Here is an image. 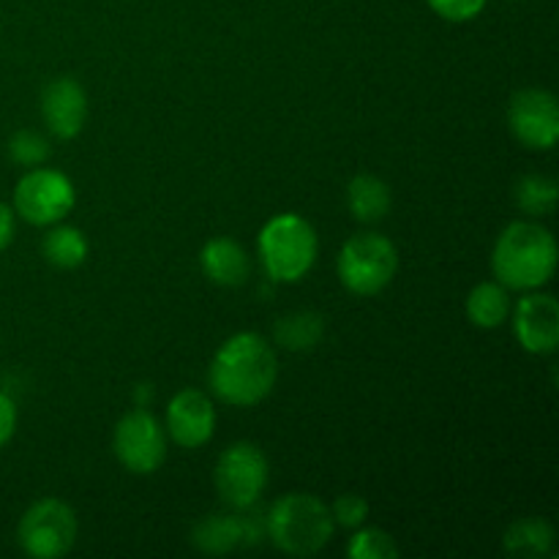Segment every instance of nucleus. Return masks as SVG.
Segmentation results:
<instances>
[{"label":"nucleus","mask_w":559,"mask_h":559,"mask_svg":"<svg viewBox=\"0 0 559 559\" xmlns=\"http://www.w3.org/2000/svg\"><path fill=\"white\" fill-rule=\"evenodd\" d=\"M167 431L186 451L207 445L216 431V407L211 396L194 388L175 393L167 407Z\"/></svg>","instance_id":"f8f14e48"},{"label":"nucleus","mask_w":559,"mask_h":559,"mask_svg":"<svg viewBox=\"0 0 559 559\" xmlns=\"http://www.w3.org/2000/svg\"><path fill=\"white\" fill-rule=\"evenodd\" d=\"M393 197L391 186L382 178L369 173H360L347 186V207L355 222L377 224L391 213Z\"/></svg>","instance_id":"dca6fc26"},{"label":"nucleus","mask_w":559,"mask_h":559,"mask_svg":"<svg viewBox=\"0 0 559 559\" xmlns=\"http://www.w3.org/2000/svg\"><path fill=\"white\" fill-rule=\"evenodd\" d=\"M513 333L533 355H551L559 347V304L555 295L530 289L513 311Z\"/></svg>","instance_id":"9b49d317"},{"label":"nucleus","mask_w":559,"mask_h":559,"mask_svg":"<svg viewBox=\"0 0 559 559\" xmlns=\"http://www.w3.org/2000/svg\"><path fill=\"white\" fill-rule=\"evenodd\" d=\"M16 431V407L5 393H0V448L9 445Z\"/></svg>","instance_id":"a878e982"},{"label":"nucleus","mask_w":559,"mask_h":559,"mask_svg":"<svg viewBox=\"0 0 559 559\" xmlns=\"http://www.w3.org/2000/svg\"><path fill=\"white\" fill-rule=\"evenodd\" d=\"M44 260L58 271H74L87 260V238L76 227H63V224H52L47 235H44Z\"/></svg>","instance_id":"6ab92c4d"},{"label":"nucleus","mask_w":559,"mask_h":559,"mask_svg":"<svg viewBox=\"0 0 559 559\" xmlns=\"http://www.w3.org/2000/svg\"><path fill=\"white\" fill-rule=\"evenodd\" d=\"M267 475H271L267 459L254 442H233L218 456L213 480H216V491L224 506L233 511H246L262 497Z\"/></svg>","instance_id":"6e6552de"},{"label":"nucleus","mask_w":559,"mask_h":559,"mask_svg":"<svg viewBox=\"0 0 559 559\" xmlns=\"http://www.w3.org/2000/svg\"><path fill=\"white\" fill-rule=\"evenodd\" d=\"M276 349L260 333H235L213 355L211 391L229 407H254L271 396L276 385Z\"/></svg>","instance_id":"f257e3e1"},{"label":"nucleus","mask_w":559,"mask_h":559,"mask_svg":"<svg viewBox=\"0 0 559 559\" xmlns=\"http://www.w3.org/2000/svg\"><path fill=\"white\" fill-rule=\"evenodd\" d=\"M74 183L58 169L31 167L14 189V213L33 227H52L74 211Z\"/></svg>","instance_id":"0eeeda50"},{"label":"nucleus","mask_w":559,"mask_h":559,"mask_svg":"<svg viewBox=\"0 0 559 559\" xmlns=\"http://www.w3.org/2000/svg\"><path fill=\"white\" fill-rule=\"evenodd\" d=\"M491 271L506 289H540L557 271V240L535 222H513L497 238Z\"/></svg>","instance_id":"f03ea898"},{"label":"nucleus","mask_w":559,"mask_h":559,"mask_svg":"<svg viewBox=\"0 0 559 559\" xmlns=\"http://www.w3.org/2000/svg\"><path fill=\"white\" fill-rule=\"evenodd\" d=\"M260 260L273 282L295 284L314 267L317 233L298 213H278L260 233Z\"/></svg>","instance_id":"20e7f679"},{"label":"nucleus","mask_w":559,"mask_h":559,"mask_svg":"<svg viewBox=\"0 0 559 559\" xmlns=\"http://www.w3.org/2000/svg\"><path fill=\"white\" fill-rule=\"evenodd\" d=\"M331 513L336 524H342V527H349V530H358L360 524H366V519H369V502H366L360 495H342L333 500Z\"/></svg>","instance_id":"b1692460"},{"label":"nucleus","mask_w":559,"mask_h":559,"mask_svg":"<svg viewBox=\"0 0 559 559\" xmlns=\"http://www.w3.org/2000/svg\"><path fill=\"white\" fill-rule=\"evenodd\" d=\"M191 540L205 555H227V551L238 549V546L251 544V522L240 516H205L191 533Z\"/></svg>","instance_id":"2eb2a0df"},{"label":"nucleus","mask_w":559,"mask_h":559,"mask_svg":"<svg viewBox=\"0 0 559 559\" xmlns=\"http://www.w3.org/2000/svg\"><path fill=\"white\" fill-rule=\"evenodd\" d=\"M80 535V522L71 506L55 497L33 502L20 519L16 538H20L22 551L33 559H58L66 557L76 544Z\"/></svg>","instance_id":"423d86ee"},{"label":"nucleus","mask_w":559,"mask_h":559,"mask_svg":"<svg viewBox=\"0 0 559 559\" xmlns=\"http://www.w3.org/2000/svg\"><path fill=\"white\" fill-rule=\"evenodd\" d=\"M202 273L218 287H240L249 278L251 262L243 246L233 238H213L200 251Z\"/></svg>","instance_id":"4468645a"},{"label":"nucleus","mask_w":559,"mask_h":559,"mask_svg":"<svg viewBox=\"0 0 559 559\" xmlns=\"http://www.w3.org/2000/svg\"><path fill=\"white\" fill-rule=\"evenodd\" d=\"M16 224H14V207H9L5 202H0V251H5L14 240Z\"/></svg>","instance_id":"bb28decb"},{"label":"nucleus","mask_w":559,"mask_h":559,"mask_svg":"<svg viewBox=\"0 0 559 559\" xmlns=\"http://www.w3.org/2000/svg\"><path fill=\"white\" fill-rule=\"evenodd\" d=\"M9 158L14 164H22V167H41L49 158L47 136L31 129L16 131L9 140Z\"/></svg>","instance_id":"5701e85b"},{"label":"nucleus","mask_w":559,"mask_h":559,"mask_svg":"<svg viewBox=\"0 0 559 559\" xmlns=\"http://www.w3.org/2000/svg\"><path fill=\"white\" fill-rule=\"evenodd\" d=\"M557 180L546 175H524L513 189V200L527 216H549L557 207Z\"/></svg>","instance_id":"412c9836"},{"label":"nucleus","mask_w":559,"mask_h":559,"mask_svg":"<svg viewBox=\"0 0 559 559\" xmlns=\"http://www.w3.org/2000/svg\"><path fill=\"white\" fill-rule=\"evenodd\" d=\"M325 333V322L314 311H298V314H287L276 322L273 328V338L276 344L287 349H311L322 342Z\"/></svg>","instance_id":"aec40b11"},{"label":"nucleus","mask_w":559,"mask_h":559,"mask_svg":"<svg viewBox=\"0 0 559 559\" xmlns=\"http://www.w3.org/2000/svg\"><path fill=\"white\" fill-rule=\"evenodd\" d=\"M41 115L49 134L58 140H74L87 120L85 87L74 76H58L41 93Z\"/></svg>","instance_id":"ddd939ff"},{"label":"nucleus","mask_w":559,"mask_h":559,"mask_svg":"<svg viewBox=\"0 0 559 559\" xmlns=\"http://www.w3.org/2000/svg\"><path fill=\"white\" fill-rule=\"evenodd\" d=\"M502 546L511 557L544 559L555 551V530L544 519H519L506 530Z\"/></svg>","instance_id":"f3484780"},{"label":"nucleus","mask_w":559,"mask_h":559,"mask_svg":"<svg viewBox=\"0 0 559 559\" xmlns=\"http://www.w3.org/2000/svg\"><path fill=\"white\" fill-rule=\"evenodd\" d=\"M426 3L448 22H469L486 9V0H426Z\"/></svg>","instance_id":"393cba45"},{"label":"nucleus","mask_w":559,"mask_h":559,"mask_svg":"<svg viewBox=\"0 0 559 559\" xmlns=\"http://www.w3.org/2000/svg\"><path fill=\"white\" fill-rule=\"evenodd\" d=\"M464 311L473 325L491 331L511 317V295L500 282H480L478 287L469 289Z\"/></svg>","instance_id":"a211bd4d"},{"label":"nucleus","mask_w":559,"mask_h":559,"mask_svg":"<svg viewBox=\"0 0 559 559\" xmlns=\"http://www.w3.org/2000/svg\"><path fill=\"white\" fill-rule=\"evenodd\" d=\"M338 278L360 298L380 295L399 271V251L380 233H358L347 238L336 260Z\"/></svg>","instance_id":"39448f33"},{"label":"nucleus","mask_w":559,"mask_h":559,"mask_svg":"<svg viewBox=\"0 0 559 559\" xmlns=\"http://www.w3.org/2000/svg\"><path fill=\"white\" fill-rule=\"evenodd\" d=\"M265 533L276 549L289 557H314L331 544L336 533L333 513L320 497L295 491L273 502L265 516Z\"/></svg>","instance_id":"7ed1b4c3"},{"label":"nucleus","mask_w":559,"mask_h":559,"mask_svg":"<svg viewBox=\"0 0 559 559\" xmlns=\"http://www.w3.org/2000/svg\"><path fill=\"white\" fill-rule=\"evenodd\" d=\"M115 459L134 475H153L167 459V435L147 409H131L112 435Z\"/></svg>","instance_id":"1a4fd4ad"},{"label":"nucleus","mask_w":559,"mask_h":559,"mask_svg":"<svg viewBox=\"0 0 559 559\" xmlns=\"http://www.w3.org/2000/svg\"><path fill=\"white\" fill-rule=\"evenodd\" d=\"M347 555L353 559H396L399 546L385 530L364 527V524H360L358 533L349 538Z\"/></svg>","instance_id":"4be33fe9"},{"label":"nucleus","mask_w":559,"mask_h":559,"mask_svg":"<svg viewBox=\"0 0 559 559\" xmlns=\"http://www.w3.org/2000/svg\"><path fill=\"white\" fill-rule=\"evenodd\" d=\"M508 129L530 151H551L559 140V104L544 87H524L508 104Z\"/></svg>","instance_id":"9d476101"}]
</instances>
